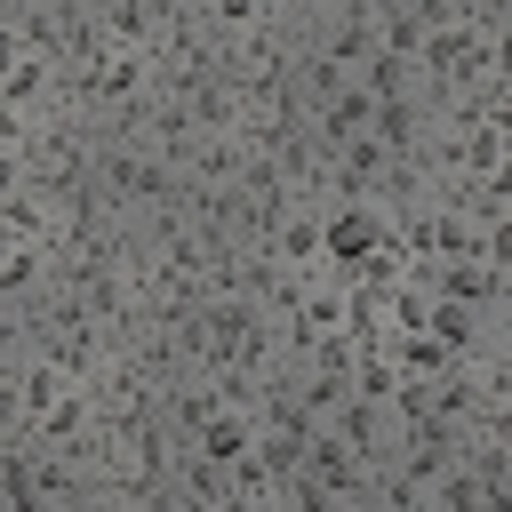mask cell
<instances>
[{"instance_id": "6da1fadb", "label": "cell", "mask_w": 512, "mask_h": 512, "mask_svg": "<svg viewBox=\"0 0 512 512\" xmlns=\"http://www.w3.org/2000/svg\"><path fill=\"white\" fill-rule=\"evenodd\" d=\"M328 432H336L368 472L400 456V416H392V400H360V392H344V400L328 408Z\"/></svg>"}, {"instance_id": "7a4b0ae2", "label": "cell", "mask_w": 512, "mask_h": 512, "mask_svg": "<svg viewBox=\"0 0 512 512\" xmlns=\"http://www.w3.org/2000/svg\"><path fill=\"white\" fill-rule=\"evenodd\" d=\"M384 240H392V224H384L368 200H344V208H328V272H336L344 288H352V272H360V264H368Z\"/></svg>"}, {"instance_id": "3957f363", "label": "cell", "mask_w": 512, "mask_h": 512, "mask_svg": "<svg viewBox=\"0 0 512 512\" xmlns=\"http://www.w3.org/2000/svg\"><path fill=\"white\" fill-rule=\"evenodd\" d=\"M272 256H280V264H328V208L296 200V208L272 224Z\"/></svg>"}]
</instances>
